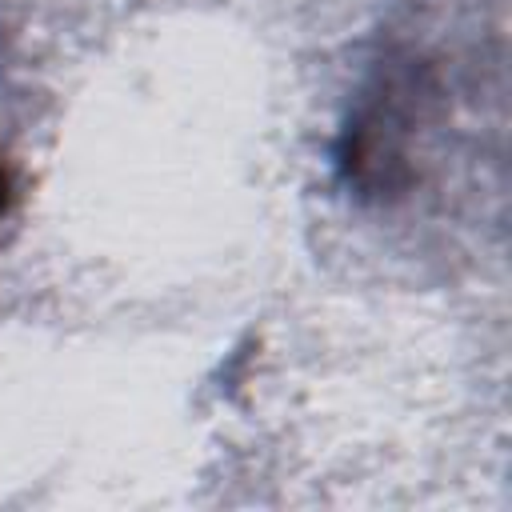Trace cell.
Returning <instances> with one entry per match:
<instances>
[{
  "instance_id": "1",
  "label": "cell",
  "mask_w": 512,
  "mask_h": 512,
  "mask_svg": "<svg viewBox=\"0 0 512 512\" xmlns=\"http://www.w3.org/2000/svg\"><path fill=\"white\" fill-rule=\"evenodd\" d=\"M8 192H12V180H8V168L0 164V216H4V208H8Z\"/></svg>"
}]
</instances>
